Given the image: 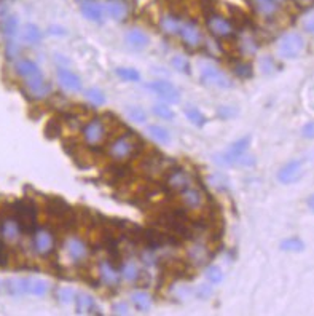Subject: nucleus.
I'll return each instance as SVG.
<instances>
[{"instance_id": "nucleus-44", "label": "nucleus", "mask_w": 314, "mask_h": 316, "mask_svg": "<svg viewBox=\"0 0 314 316\" xmlns=\"http://www.w3.org/2000/svg\"><path fill=\"white\" fill-rule=\"evenodd\" d=\"M5 54L8 59H15V57L19 54V45L15 42V40H8L6 42V45H5Z\"/></svg>"}, {"instance_id": "nucleus-30", "label": "nucleus", "mask_w": 314, "mask_h": 316, "mask_svg": "<svg viewBox=\"0 0 314 316\" xmlns=\"http://www.w3.org/2000/svg\"><path fill=\"white\" fill-rule=\"evenodd\" d=\"M147 131H148V134L152 136V138H153L156 142H160V144H168V142L171 141V136H169V133H168V129H165L163 126H158V125H148Z\"/></svg>"}, {"instance_id": "nucleus-43", "label": "nucleus", "mask_w": 314, "mask_h": 316, "mask_svg": "<svg viewBox=\"0 0 314 316\" xmlns=\"http://www.w3.org/2000/svg\"><path fill=\"white\" fill-rule=\"evenodd\" d=\"M234 74L241 78H247L252 75V67L251 64H246V62H239L234 66Z\"/></svg>"}, {"instance_id": "nucleus-52", "label": "nucleus", "mask_w": 314, "mask_h": 316, "mask_svg": "<svg viewBox=\"0 0 314 316\" xmlns=\"http://www.w3.org/2000/svg\"><path fill=\"white\" fill-rule=\"evenodd\" d=\"M211 292H212V291H211V287H208L206 284H203L201 287H199V292H198V294L204 299V297H209V296H211Z\"/></svg>"}, {"instance_id": "nucleus-40", "label": "nucleus", "mask_w": 314, "mask_h": 316, "mask_svg": "<svg viewBox=\"0 0 314 316\" xmlns=\"http://www.w3.org/2000/svg\"><path fill=\"white\" fill-rule=\"evenodd\" d=\"M206 278L209 279L211 283H220L224 279V271L220 270L219 267H216V265H211V267L206 270Z\"/></svg>"}, {"instance_id": "nucleus-50", "label": "nucleus", "mask_w": 314, "mask_h": 316, "mask_svg": "<svg viewBox=\"0 0 314 316\" xmlns=\"http://www.w3.org/2000/svg\"><path fill=\"white\" fill-rule=\"evenodd\" d=\"M112 312L115 313V315H128V305L126 304H115L112 307Z\"/></svg>"}, {"instance_id": "nucleus-25", "label": "nucleus", "mask_w": 314, "mask_h": 316, "mask_svg": "<svg viewBox=\"0 0 314 316\" xmlns=\"http://www.w3.org/2000/svg\"><path fill=\"white\" fill-rule=\"evenodd\" d=\"M249 2L260 16L271 18L277 13V3L274 0H249Z\"/></svg>"}, {"instance_id": "nucleus-55", "label": "nucleus", "mask_w": 314, "mask_h": 316, "mask_svg": "<svg viewBox=\"0 0 314 316\" xmlns=\"http://www.w3.org/2000/svg\"><path fill=\"white\" fill-rule=\"evenodd\" d=\"M276 3H282V2H285V0H274Z\"/></svg>"}, {"instance_id": "nucleus-34", "label": "nucleus", "mask_w": 314, "mask_h": 316, "mask_svg": "<svg viewBox=\"0 0 314 316\" xmlns=\"http://www.w3.org/2000/svg\"><path fill=\"white\" fill-rule=\"evenodd\" d=\"M85 96H87V99L90 101V103L92 105H96V107L105 104V95L99 88H90V90H87Z\"/></svg>"}, {"instance_id": "nucleus-41", "label": "nucleus", "mask_w": 314, "mask_h": 316, "mask_svg": "<svg viewBox=\"0 0 314 316\" xmlns=\"http://www.w3.org/2000/svg\"><path fill=\"white\" fill-rule=\"evenodd\" d=\"M153 113L155 115H158L160 118L163 120H171V118H174V112L171 110V107L165 105V104H156L153 107Z\"/></svg>"}, {"instance_id": "nucleus-31", "label": "nucleus", "mask_w": 314, "mask_h": 316, "mask_svg": "<svg viewBox=\"0 0 314 316\" xmlns=\"http://www.w3.org/2000/svg\"><path fill=\"white\" fill-rule=\"evenodd\" d=\"M23 39L27 43L35 45V43H39L42 40V31L35 24H26L23 29Z\"/></svg>"}, {"instance_id": "nucleus-35", "label": "nucleus", "mask_w": 314, "mask_h": 316, "mask_svg": "<svg viewBox=\"0 0 314 316\" xmlns=\"http://www.w3.org/2000/svg\"><path fill=\"white\" fill-rule=\"evenodd\" d=\"M115 72L118 77H121L126 82H139L140 80V74L133 67H118Z\"/></svg>"}, {"instance_id": "nucleus-33", "label": "nucleus", "mask_w": 314, "mask_h": 316, "mask_svg": "<svg viewBox=\"0 0 314 316\" xmlns=\"http://www.w3.org/2000/svg\"><path fill=\"white\" fill-rule=\"evenodd\" d=\"M281 249L285 251V253H302L305 251V243L294 236V238H287L281 243Z\"/></svg>"}, {"instance_id": "nucleus-8", "label": "nucleus", "mask_w": 314, "mask_h": 316, "mask_svg": "<svg viewBox=\"0 0 314 316\" xmlns=\"http://www.w3.org/2000/svg\"><path fill=\"white\" fill-rule=\"evenodd\" d=\"M21 232H23V228H21L15 215H6L0 220V236H2L3 241L16 244L21 238Z\"/></svg>"}, {"instance_id": "nucleus-9", "label": "nucleus", "mask_w": 314, "mask_h": 316, "mask_svg": "<svg viewBox=\"0 0 314 316\" xmlns=\"http://www.w3.org/2000/svg\"><path fill=\"white\" fill-rule=\"evenodd\" d=\"M201 82L209 86H217V88H230L231 86L230 78L214 66H204L201 69Z\"/></svg>"}, {"instance_id": "nucleus-7", "label": "nucleus", "mask_w": 314, "mask_h": 316, "mask_svg": "<svg viewBox=\"0 0 314 316\" xmlns=\"http://www.w3.org/2000/svg\"><path fill=\"white\" fill-rule=\"evenodd\" d=\"M148 90H152L155 95H158L163 101H166V103H171V104H176L180 101V93L179 90L176 88V86L171 83V82H166V80H155L152 83L147 85Z\"/></svg>"}, {"instance_id": "nucleus-22", "label": "nucleus", "mask_w": 314, "mask_h": 316, "mask_svg": "<svg viewBox=\"0 0 314 316\" xmlns=\"http://www.w3.org/2000/svg\"><path fill=\"white\" fill-rule=\"evenodd\" d=\"M182 193V203L188 208V210H199V208L203 206L204 203V198H203V193L199 192L198 189H193V187H188V189H185Z\"/></svg>"}, {"instance_id": "nucleus-15", "label": "nucleus", "mask_w": 314, "mask_h": 316, "mask_svg": "<svg viewBox=\"0 0 314 316\" xmlns=\"http://www.w3.org/2000/svg\"><path fill=\"white\" fill-rule=\"evenodd\" d=\"M24 83H26L27 91H29L32 98H35V99H44L49 95V91H51V86L45 82L44 75L27 78V80H24Z\"/></svg>"}, {"instance_id": "nucleus-21", "label": "nucleus", "mask_w": 314, "mask_h": 316, "mask_svg": "<svg viewBox=\"0 0 314 316\" xmlns=\"http://www.w3.org/2000/svg\"><path fill=\"white\" fill-rule=\"evenodd\" d=\"M15 70L16 74L23 78V80H27V78H32V77H37L42 75V70L40 67L31 59H19L15 64Z\"/></svg>"}, {"instance_id": "nucleus-19", "label": "nucleus", "mask_w": 314, "mask_h": 316, "mask_svg": "<svg viewBox=\"0 0 314 316\" xmlns=\"http://www.w3.org/2000/svg\"><path fill=\"white\" fill-rule=\"evenodd\" d=\"M56 74H58V80H59L62 88H66L67 91H80L82 90L80 77L75 75L74 72H70L69 69L59 67Z\"/></svg>"}, {"instance_id": "nucleus-37", "label": "nucleus", "mask_w": 314, "mask_h": 316, "mask_svg": "<svg viewBox=\"0 0 314 316\" xmlns=\"http://www.w3.org/2000/svg\"><path fill=\"white\" fill-rule=\"evenodd\" d=\"M128 117H130V120L135 121V123H144V121L147 120V113L144 109H140V107L134 105V107H130V109L126 110Z\"/></svg>"}, {"instance_id": "nucleus-5", "label": "nucleus", "mask_w": 314, "mask_h": 316, "mask_svg": "<svg viewBox=\"0 0 314 316\" xmlns=\"http://www.w3.org/2000/svg\"><path fill=\"white\" fill-rule=\"evenodd\" d=\"M208 29L211 34L217 39H228L234 34V26L226 18L220 16V14H209L208 18Z\"/></svg>"}, {"instance_id": "nucleus-39", "label": "nucleus", "mask_w": 314, "mask_h": 316, "mask_svg": "<svg viewBox=\"0 0 314 316\" xmlns=\"http://www.w3.org/2000/svg\"><path fill=\"white\" fill-rule=\"evenodd\" d=\"M171 64H173V66L179 70V72H183V74H190V62H188V59L187 57H183L182 54H177V56H174L173 59H171Z\"/></svg>"}, {"instance_id": "nucleus-27", "label": "nucleus", "mask_w": 314, "mask_h": 316, "mask_svg": "<svg viewBox=\"0 0 314 316\" xmlns=\"http://www.w3.org/2000/svg\"><path fill=\"white\" fill-rule=\"evenodd\" d=\"M180 26H182V21L174 18L173 14H165V16H161V19H160L161 31L165 34H168V35L179 34L180 32Z\"/></svg>"}, {"instance_id": "nucleus-24", "label": "nucleus", "mask_w": 314, "mask_h": 316, "mask_svg": "<svg viewBox=\"0 0 314 316\" xmlns=\"http://www.w3.org/2000/svg\"><path fill=\"white\" fill-rule=\"evenodd\" d=\"M125 40L126 43L134 50H142L147 47L148 43V37L144 31H140V29H130V31L126 32L125 35Z\"/></svg>"}, {"instance_id": "nucleus-6", "label": "nucleus", "mask_w": 314, "mask_h": 316, "mask_svg": "<svg viewBox=\"0 0 314 316\" xmlns=\"http://www.w3.org/2000/svg\"><path fill=\"white\" fill-rule=\"evenodd\" d=\"M34 249L42 257L49 256L54 251V235L48 228H39L34 233Z\"/></svg>"}, {"instance_id": "nucleus-26", "label": "nucleus", "mask_w": 314, "mask_h": 316, "mask_svg": "<svg viewBox=\"0 0 314 316\" xmlns=\"http://www.w3.org/2000/svg\"><path fill=\"white\" fill-rule=\"evenodd\" d=\"M77 313L78 315H91V313H101L96 307V302L88 294H80L77 299Z\"/></svg>"}, {"instance_id": "nucleus-48", "label": "nucleus", "mask_w": 314, "mask_h": 316, "mask_svg": "<svg viewBox=\"0 0 314 316\" xmlns=\"http://www.w3.org/2000/svg\"><path fill=\"white\" fill-rule=\"evenodd\" d=\"M6 263H8V253H6L3 241L0 240V267H5Z\"/></svg>"}, {"instance_id": "nucleus-29", "label": "nucleus", "mask_w": 314, "mask_h": 316, "mask_svg": "<svg viewBox=\"0 0 314 316\" xmlns=\"http://www.w3.org/2000/svg\"><path fill=\"white\" fill-rule=\"evenodd\" d=\"M2 32L5 37L13 39L18 32V18L13 16V14H8V16H5L2 21Z\"/></svg>"}, {"instance_id": "nucleus-32", "label": "nucleus", "mask_w": 314, "mask_h": 316, "mask_svg": "<svg viewBox=\"0 0 314 316\" xmlns=\"http://www.w3.org/2000/svg\"><path fill=\"white\" fill-rule=\"evenodd\" d=\"M48 292V284L42 279H27V294H32V296H45Z\"/></svg>"}, {"instance_id": "nucleus-45", "label": "nucleus", "mask_w": 314, "mask_h": 316, "mask_svg": "<svg viewBox=\"0 0 314 316\" xmlns=\"http://www.w3.org/2000/svg\"><path fill=\"white\" fill-rule=\"evenodd\" d=\"M206 256H208V254H206V249L201 248V246L195 248L193 251H191V254H190L191 259H198V265L203 263V262L206 261Z\"/></svg>"}, {"instance_id": "nucleus-23", "label": "nucleus", "mask_w": 314, "mask_h": 316, "mask_svg": "<svg viewBox=\"0 0 314 316\" xmlns=\"http://www.w3.org/2000/svg\"><path fill=\"white\" fill-rule=\"evenodd\" d=\"M99 276H101L102 281L110 287H115L120 283L118 271L113 268V265L110 262H107V261H102L99 263Z\"/></svg>"}, {"instance_id": "nucleus-3", "label": "nucleus", "mask_w": 314, "mask_h": 316, "mask_svg": "<svg viewBox=\"0 0 314 316\" xmlns=\"http://www.w3.org/2000/svg\"><path fill=\"white\" fill-rule=\"evenodd\" d=\"M15 217L18 219L19 225L26 232H31L35 227V220H37V210L35 205L29 200H21L15 203Z\"/></svg>"}, {"instance_id": "nucleus-16", "label": "nucleus", "mask_w": 314, "mask_h": 316, "mask_svg": "<svg viewBox=\"0 0 314 316\" xmlns=\"http://www.w3.org/2000/svg\"><path fill=\"white\" fill-rule=\"evenodd\" d=\"M169 164H173L169 160H166L165 157L161 155H155V157H148L144 161V169L148 172L150 176H156V174H163V172H169Z\"/></svg>"}, {"instance_id": "nucleus-54", "label": "nucleus", "mask_w": 314, "mask_h": 316, "mask_svg": "<svg viewBox=\"0 0 314 316\" xmlns=\"http://www.w3.org/2000/svg\"><path fill=\"white\" fill-rule=\"evenodd\" d=\"M308 206H310V210L314 212V193H313V195L308 198Z\"/></svg>"}, {"instance_id": "nucleus-56", "label": "nucleus", "mask_w": 314, "mask_h": 316, "mask_svg": "<svg viewBox=\"0 0 314 316\" xmlns=\"http://www.w3.org/2000/svg\"><path fill=\"white\" fill-rule=\"evenodd\" d=\"M0 286H2V281H0Z\"/></svg>"}, {"instance_id": "nucleus-12", "label": "nucleus", "mask_w": 314, "mask_h": 316, "mask_svg": "<svg viewBox=\"0 0 314 316\" xmlns=\"http://www.w3.org/2000/svg\"><path fill=\"white\" fill-rule=\"evenodd\" d=\"M303 174V160H292L279 169L277 181L281 184H292Z\"/></svg>"}, {"instance_id": "nucleus-28", "label": "nucleus", "mask_w": 314, "mask_h": 316, "mask_svg": "<svg viewBox=\"0 0 314 316\" xmlns=\"http://www.w3.org/2000/svg\"><path fill=\"white\" fill-rule=\"evenodd\" d=\"M131 300L135 310L139 312H148L150 307H152V299H150L147 292H134L131 296Z\"/></svg>"}, {"instance_id": "nucleus-2", "label": "nucleus", "mask_w": 314, "mask_h": 316, "mask_svg": "<svg viewBox=\"0 0 314 316\" xmlns=\"http://www.w3.org/2000/svg\"><path fill=\"white\" fill-rule=\"evenodd\" d=\"M305 50V39L298 32H287L277 42V53L282 59H295Z\"/></svg>"}, {"instance_id": "nucleus-47", "label": "nucleus", "mask_w": 314, "mask_h": 316, "mask_svg": "<svg viewBox=\"0 0 314 316\" xmlns=\"http://www.w3.org/2000/svg\"><path fill=\"white\" fill-rule=\"evenodd\" d=\"M303 29H305L306 32L314 34V11L305 18V21H303Z\"/></svg>"}, {"instance_id": "nucleus-49", "label": "nucleus", "mask_w": 314, "mask_h": 316, "mask_svg": "<svg viewBox=\"0 0 314 316\" xmlns=\"http://www.w3.org/2000/svg\"><path fill=\"white\" fill-rule=\"evenodd\" d=\"M217 113H219V117H222V118H230L236 113V110L231 109V107H228V105H224V107H220Z\"/></svg>"}, {"instance_id": "nucleus-53", "label": "nucleus", "mask_w": 314, "mask_h": 316, "mask_svg": "<svg viewBox=\"0 0 314 316\" xmlns=\"http://www.w3.org/2000/svg\"><path fill=\"white\" fill-rule=\"evenodd\" d=\"M295 2L300 5V6H310L314 3V0H295Z\"/></svg>"}, {"instance_id": "nucleus-51", "label": "nucleus", "mask_w": 314, "mask_h": 316, "mask_svg": "<svg viewBox=\"0 0 314 316\" xmlns=\"http://www.w3.org/2000/svg\"><path fill=\"white\" fill-rule=\"evenodd\" d=\"M238 163H241V164H244V166H251V164H254L255 163V160H254V157L252 155H242L239 160H238Z\"/></svg>"}, {"instance_id": "nucleus-38", "label": "nucleus", "mask_w": 314, "mask_h": 316, "mask_svg": "<svg viewBox=\"0 0 314 316\" xmlns=\"http://www.w3.org/2000/svg\"><path fill=\"white\" fill-rule=\"evenodd\" d=\"M121 276H123L125 279H128V281H135V279L139 278V270L133 262L125 263L123 268H121Z\"/></svg>"}, {"instance_id": "nucleus-13", "label": "nucleus", "mask_w": 314, "mask_h": 316, "mask_svg": "<svg viewBox=\"0 0 314 316\" xmlns=\"http://www.w3.org/2000/svg\"><path fill=\"white\" fill-rule=\"evenodd\" d=\"M249 144H251V136H244V138H241L239 141L233 142L231 146H230V149H228L226 152L222 155V160H220V163L231 164L234 161H238L239 158L246 154Z\"/></svg>"}, {"instance_id": "nucleus-36", "label": "nucleus", "mask_w": 314, "mask_h": 316, "mask_svg": "<svg viewBox=\"0 0 314 316\" xmlns=\"http://www.w3.org/2000/svg\"><path fill=\"white\" fill-rule=\"evenodd\" d=\"M185 115H187V118L196 126H203L206 123V117L196 107H187V109H185Z\"/></svg>"}, {"instance_id": "nucleus-14", "label": "nucleus", "mask_w": 314, "mask_h": 316, "mask_svg": "<svg viewBox=\"0 0 314 316\" xmlns=\"http://www.w3.org/2000/svg\"><path fill=\"white\" fill-rule=\"evenodd\" d=\"M102 8L104 13H107L115 21H123L130 14V5H128L126 0H104Z\"/></svg>"}, {"instance_id": "nucleus-18", "label": "nucleus", "mask_w": 314, "mask_h": 316, "mask_svg": "<svg viewBox=\"0 0 314 316\" xmlns=\"http://www.w3.org/2000/svg\"><path fill=\"white\" fill-rule=\"evenodd\" d=\"M66 253L67 256L72 259V262H82L87 259L88 256V248H87V244H85L82 240H78V238H70L67 240L66 243Z\"/></svg>"}, {"instance_id": "nucleus-10", "label": "nucleus", "mask_w": 314, "mask_h": 316, "mask_svg": "<svg viewBox=\"0 0 314 316\" xmlns=\"http://www.w3.org/2000/svg\"><path fill=\"white\" fill-rule=\"evenodd\" d=\"M166 184L171 190L183 192L185 189L191 187V177L187 174V171L174 168V169H169V172L166 174Z\"/></svg>"}, {"instance_id": "nucleus-1", "label": "nucleus", "mask_w": 314, "mask_h": 316, "mask_svg": "<svg viewBox=\"0 0 314 316\" xmlns=\"http://www.w3.org/2000/svg\"><path fill=\"white\" fill-rule=\"evenodd\" d=\"M142 147V142L135 134H121L110 142L109 155L115 161H126L134 157Z\"/></svg>"}, {"instance_id": "nucleus-17", "label": "nucleus", "mask_w": 314, "mask_h": 316, "mask_svg": "<svg viewBox=\"0 0 314 316\" xmlns=\"http://www.w3.org/2000/svg\"><path fill=\"white\" fill-rule=\"evenodd\" d=\"M80 10L92 23H102L104 21V8L102 3L94 2V0H82Z\"/></svg>"}, {"instance_id": "nucleus-11", "label": "nucleus", "mask_w": 314, "mask_h": 316, "mask_svg": "<svg viewBox=\"0 0 314 316\" xmlns=\"http://www.w3.org/2000/svg\"><path fill=\"white\" fill-rule=\"evenodd\" d=\"M180 37L183 40V43L190 48H198L201 47L203 43V34L199 31V27L191 23V21H187V23H182L180 26Z\"/></svg>"}, {"instance_id": "nucleus-4", "label": "nucleus", "mask_w": 314, "mask_h": 316, "mask_svg": "<svg viewBox=\"0 0 314 316\" xmlns=\"http://www.w3.org/2000/svg\"><path fill=\"white\" fill-rule=\"evenodd\" d=\"M83 139L91 147L102 144L105 139V126L101 118H92L83 126Z\"/></svg>"}, {"instance_id": "nucleus-46", "label": "nucleus", "mask_w": 314, "mask_h": 316, "mask_svg": "<svg viewBox=\"0 0 314 316\" xmlns=\"http://www.w3.org/2000/svg\"><path fill=\"white\" fill-rule=\"evenodd\" d=\"M302 136L306 139H314V121H310L302 128Z\"/></svg>"}, {"instance_id": "nucleus-42", "label": "nucleus", "mask_w": 314, "mask_h": 316, "mask_svg": "<svg viewBox=\"0 0 314 316\" xmlns=\"http://www.w3.org/2000/svg\"><path fill=\"white\" fill-rule=\"evenodd\" d=\"M58 299L62 304H70L75 299V291L70 289V287H62V289L58 291Z\"/></svg>"}, {"instance_id": "nucleus-20", "label": "nucleus", "mask_w": 314, "mask_h": 316, "mask_svg": "<svg viewBox=\"0 0 314 316\" xmlns=\"http://www.w3.org/2000/svg\"><path fill=\"white\" fill-rule=\"evenodd\" d=\"M46 210H48L49 214H53L54 217L62 219V220L72 215V210H70V206L61 198H49L48 203H46Z\"/></svg>"}]
</instances>
